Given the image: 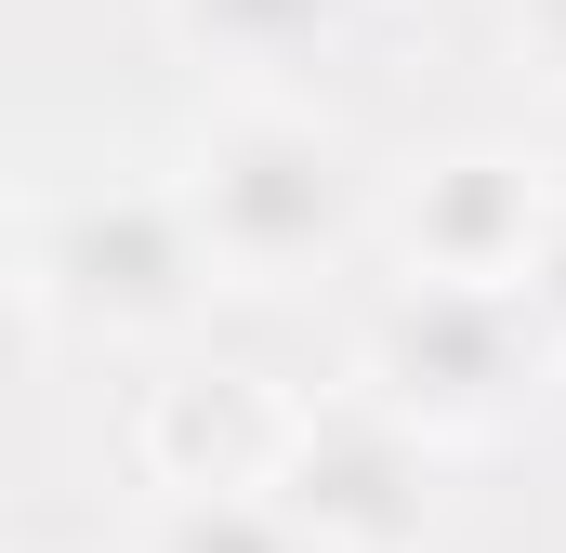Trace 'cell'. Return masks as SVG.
<instances>
[{
    "mask_svg": "<svg viewBox=\"0 0 566 553\" xmlns=\"http://www.w3.org/2000/svg\"><path fill=\"white\" fill-rule=\"evenodd\" d=\"M171 185H185L224 290H251V303L369 264V225H382V158L290 80H211V106L171 145Z\"/></svg>",
    "mask_w": 566,
    "mask_h": 553,
    "instance_id": "cell-1",
    "label": "cell"
},
{
    "mask_svg": "<svg viewBox=\"0 0 566 553\" xmlns=\"http://www.w3.org/2000/svg\"><path fill=\"white\" fill-rule=\"evenodd\" d=\"M329 13H343V0H171L185 53H198L211 80H290V66L329 40Z\"/></svg>",
    "mask_w": 566,
    "mask_h": 553,
    "instance_id": "cell-8",
    "label": "cell"
},
{
    "mask_svg": "<svg viewBox=\"0 0 566 553\" xmlns=\"http://www.w3.org/2000/svg\"><path fill=\"white\" fill-rule=\"evenodd\" d=\"M264 488L329 553H422V528H434V435L409 409H382L369 383H343V396H303V421H290V448H277Z\"/></svg>",
    "mask_w": 566,
    "mask_h": 553,
    "instance_id": "cell-5",
    "label": "cell"
},
{
    "mask_svg": "<svg viewBox=\"0 0 566 553\" xmlns=\"http://www.w3.org/2000/svg\"><path fill=\"white\" fill-rule=\"evenodd\" d=\"M527 303H541V330H554V356H566V225H554V251L527 264Z\"/></svg>",
    "mask_w": 566,
    "mask_h": 553,
    "instance_id": "cell-10",
    "label": "cell"
},
{
    "mask_svg": "<svg viewBox=\"0 0 566 553\" xmlns=\"http://www.w3.org/2000/svg\"><path fill=\"white\" fill-rule=\"evenodd\" d=\"M501 53H514L527 93H554V106H566V0H501Z\"/></svg>",
    "mask_w": 566,
    "mask_h": 553,
    "instance_id": "cell-9",
    "label": "cell"
},
{
    "mask_svg": "<svg viewBox=\"0 0 566 553\" xmlns=\"http://www.w3.org/2000/svg\"><path fill=\"white\" fill-rule=\"evenodd\" d=\"M566 369L527 290H448V276H382V316L356 330V383L382 409H409L434 448H474Z\"/></svg>",
    "mask_w": 566,
    "mask_h": 553,
    "instance_id": "cell-4",
    "label": "cell"
},
{
    "mask_svg": "<svg viewBox=\"0 0 566 553\" xmlns=\"http://www.w3.org/2000/svg\"><path fill=\"white\" fill-rule=\"evenodd\" d=\"M13 290H27V330L40 343H93V356H158L211 316V238L158 171H40L27 211H13Z\"/></svg>",
    "mask_w": 566,
    "mask_h": 553,
    "instance_id": "cell-2",
    "label": "cell"
},
{
    "mask_svg": "<svg viewBox=\"0 0 566 553\" xmlns=\"http://www.w3.org/2000/svg\"><path fill=\"white\" fill-rule=\"evenodd\" d=\"M290 421L303 396H277L264 369H171L145 409V488H264Z\"/></svg>",
    "mask_w": 566,
    "mask_h": 553,
    "instance_id": "cell-6",
    "label": "cell"
},
{
    "mask_svg": "<svg viewBox=\"0 0 566 553\" xmlns=\"http://www.w3.org/2000/svg\"><path fill=\"white\" fill-rule=\"evenodd\" d=\"M119 553H329L277 488H145Z\"/></svg>",
    "mask_w": 566,
    "mask_h": 553,
    "instance_id": "cell-7",
    "label": "cell"
},
{
    "mask_svg": "<svg viewBox=\"0 0 566 553\" xmlns=\"http://www.w3.org/2000/svg\"><path fill=\"white\" fill-rule=\"evenodd\" d=\"M566 225V171L527 133H448L382 158V225L369 264L382 276H448V290H527V264Z\"/></svg>",
    "mask_w": 566,
    "mask_h": 553,
    "instance_id": "cell-3",
    "label": "cell"
}]
</instances>
